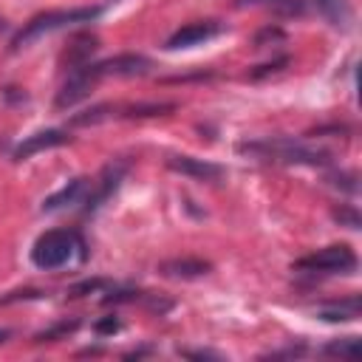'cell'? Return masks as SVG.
<instances>
[{"instance_id": "cell-14", "label": "cell", "mask_w": 362, "mask_h": 362, "mask_svg": "<svg viewBox=\"0 0 362 362\" xmlns=\"http://www.w3.org/2000/svg\"><path fill=\"white\" fill-rule=\"evenodd\" d=\"M359 311H362V300H359V294H351L339 303H331V305L320 308L317 317L325 320V322H348V320H356Z\"/></svg>"}, {"instance_id": "cell-2", "label": "cell", "mask_w": 362, "mask_h": 362, "mask_svg": "<svg viewBox=\"0 0 362 362\" xmlns=\"http://www.w3.org/2000/svg\"><path fill=\"white\" fill-rule=\"evenodd\" d=\"M102 6H79V8H57V11H42L37 17H31L8 42V51H20L25 45H31L34 40H40L42 34H51L57 28H68V25H79V23H90L96 17H102Z\"/></svg>"}, {"instance_id": "cell-9", "label": "cell", "mask_w": 362, "mask_h": 362, "mask_svg": "<svg viewBox=\"0 0 362 362\" xmlns=\"http://www.w3.org/2000/svg\"><path fill=\"white\" fill-rule=\"evenodd\" d=\"M93 65H96V74L102 79L105 76H141L153 68V62L141 54H119V57H110V59H102Z\"/></svg>"}, {"instance_id": "cell-11", "label": "cell", "mask_w": 362, "mask_h": 362, "mask_svg": "<svg viewBox=\"0 0 362 362\" xmlns=\"http://www.w3.org/2000/svg\"><path fill=\"white\" fill-rule=\"evenodd\" d=\"M158 272L164 277H178V280H192V277H204L212 272V263L209 260H201V257H173V260H161L158 263Z\"/></svg>"}, {"instance_id": "cell-13", "label": "cell", "mask_w": 362, "mask_h": 362, "mask_svg": "<svg viewBox=\"0 0 362 362\" xmlns=\"http://www.w3.org/2000/svg\"><path fill=\"white\" fill-rule=\"evenodd\" d=\"M85 192H88V178H74V181H68L59 192H54V195H48V198L42 201V212H57V209L74 206V204L82 201Z\"/></svg>"}, {"instance_id": "cell-7", "label": "cell", "mask_w": 362, "mask_h": 362, "mask_svg": "<svg viewBox=\"0 0 362 362\" xmlns=\"http://www.w3.org/2000/svg\"><path fill=\"white\" fill-rule=\"evenodd\" d=\"M124 173H127V161H122V158H116V161H107L105 164V170L99 173V181H96V189L93 192H88V198H85V212H96L113 192H116V187L122 184V178H124Z\"/></svg>"}, {"instance_id": "cell-27", "label": "cell", "mask_w": 362, "mask_h": 362, "mask_svg": "<svg viewBox=\"0 0 362 362\" xmlns=\"http://www.w3.org/2000/svg\"><path fill=\"white\" fill-rule=\"evenodd\" d=\"M328 184H334V187H339V189H345V192H356V189H359L356 175H351V173H331V175H328Z\"/></svg>"}, {"instance_id": "cell-32", "label": "cell", "mask_w": 362, "mask_h": 362, "mask_svg": "<svg viewBox=\"0 0 362 362\" xmlns=\"http://www.w3.org/2000/svg\"><path fill=\"white\" fill-rule=\"evenodd\" d=\"M8 337H11V331H8V328H0V342H6Z\"/></svg>"}, {"instance_id": "cell-17", "label": "cell", "mask_w": 362, "mask_h": 362, "mask_svg": "<svg viewBox=\"0 0 362 362\" xmlns=\"http://www.w3.org/2000/svg\"><path fill=\"white\" fill-rule=\"evenodd\" d=\"M110 116H119V107H116V105H110V102H105V105H93V107L82 110V113H74V116H71V127L99 124V122H105V119H110Z\"/></svg>"}, {"instance_id": "cell-23", "label": "cell", "mask_w": 362, "mask_h": 362, "mask_svg": "<svg viewBox=\"0 0 362 362\" xmlns=\"http://www.w3.org/2000/svg\"><path fill=\"white\" fill-rule=\"evenodd\" d=\"M107 286V280H102V277H88V280H79V283H74L71 288H68V297H85V294H96V291H102Z\"/></svg>"}, {"instance_id": "cell-5", "label": "cell", "mask_w": 362, "mask_h": 362, "mask_svg": "<svg viewBox=\"0 0 362 362\" xmlns=\"http://www.w3.org/2000/svg\"><path fill=\"white\" fill-rule=\"evenodd\" d=\"M99 79H102V76L96 74V65H93V62H88V65H82V68L68 71V76H65L62 88H59V90H57V96H54V107H57V110L74 107L76 102H82V99L96 88V82H99Z\"/></svg>"}, {"instance_id": "cell-8", "label": "cell", "mask_w": 362, "mask_h": 362, "mask_svg": "<svg viewBox=\"0 0 362 362\" xmlns=\"http://www.w3.org/2000/svg\"><path fill=\"white\" fill-rule=\"evenodd\" d=\"M221 23L218 20H198V23H187L181 25L178 31H173L164 42L167 51H178V48H192V45H201L206 40H212L215 34H221Z\"/></svg>"}, {"instance_id": "cell-16", "label": "cell", "mask_w": 362, "mask_h": 362, "mask_svg": "<svg viewBox=\"0 0 362 362\" xmlns=\"http://www.w3.org/2000/svg\"><path fill=\"white\" fill-rule=\"evenodd\" d=\"M235 6H263V8H272L274 14H283V17L305 14V3L303 0H235Z\"/></svg>"}, {"instance_id": "cell-15", "label": "cell", "mask_w": 362, "mask_h": 362, "mask_svg": "<svg viewBox=\"0 0 362 362\" xmlns=\"http://www.w3.org/2000/svg\"><path fill=\"white\" fill-rule=\"evenodd\" d=\"M178 105L175 102H139V105H127L119 107V116L124 119H150V116H170Z\"/></svg>"}, {"instance_id": "cell-24", "label": "cell", "mask_w": 362, "mask_h": 362, "mask_svg": "<svg viewBox=\"0 0 362 362\" xmlns=\"http://www.w3.org/2000/svg\"><path fill=\"white\" fill-rule=\"evenodd\" d=\"M136 300H141V291H136V288H116V291H107V294L102 297V303H105V305H119V303H136Z\"/></svg>"}, {"instance_id": "cell-19", "label": "cell", "mask_w": 362, "mask_h": 362, "mask_svg": "<svg viewBox=\"0 0 362 362\" xmlns=\"http://www.w3.org/2000/svg\"><path fill=\"white\" fill-rule=\"evenodd\" d=\"M288 57L286 54H280V57H274V59H269V62H263V65H255L246 76L252 79V82H260V79H269V76H277V74H283L286 68H288Z\"/></svg>"}, {"instance_id": "cell-30", "label": "cell", "mask_w": 362, "mask_h": 362, "mask_svg": "<svg viewBox=\"0 0 362 362\" xmlns=\"http://www.w3.org/2000/svg\"><path fill=\"white\" fill-rule=\"evenodd\" d=\"M181 356H189V359H221V354H215V351H181Z\"/></svg>"}, {"instance_id": "cell-3", "label": "cell", "mask_w": 362, "mask_h": 362, "mask_svg": "<svg viewBox=\"0 0 362 362\" xmlns=\"http://www.w3.org/2000/svg\"><path fill=\"white\" fill-rule=\"evenodd\" d=\"M82 255L85 257V240L71 232V229H51L45 235H40L31 246V263L37 269H45V272H54V269H62L65 263H71L74 255Z\"/></svg>"}, {"instance_id": "cell-21", "label": "cell", "mask_w": 362, "mask_h": 362, "mask_svg": "<svg viewBox=\"0 0 362 362\" xmlns=\"http://www.w3.org/2000/svg\"><path fill=\"white\" fill-rule=\"evenodd\" d=\"M314 3L334 23H345L348 20V0H314Z\"/></svg>"}, {"instance_id": "cell-1", "label": "cell", "mask_w": 362, "mask_h": 362, "mask_svg": "<svg viewBox=\"0 0 362 362\" xmlns=\"http://www.w3.org/2000/svg\"><path fill=\"white\" fill-rule=\"evenodd\" d=\"M240 156L257 158V161H274V164H308V167H325L331 164L328 150H314L297 139L274 136V139H255L238 144Z\"/></svg>"}, {"instance_id": "cell-12", "label": "cell", "mask_w": 362, "mask_h": 362, "mask_svg": "<svg viewBox=\"0 0 362 362\" xmlns=\"http://www.w3.org/2000/svg\"><path fill=\"white\" fill-rule=\"evenodd\" d=\"M96 48H99V37H96V34H76V37L68 42L65 54H62L65 71H74V68L88 65L90 57L96 54Z\"/></svg>"}, {"instance_id": "cell-26", "label": "cell", "mask_w": 362, "mask_h": 362, "mask_svg": "<svg viewBox=\"0 0 362 362\" xmlns=\"http://www.w3.org/2000/svg\"><path fill=\"white\" fill-rule=\"evenodd\" d=\"M334 218H337L342 226H348V229H359V212H356L354 206H348V204H339V206L334 209Z\"/></svg>"}, {"instance_id": "cell-20", "label": "cell", "mask_w": 362, "mask_h": 362, "mask_svg": "<svg viewBox=\"0 0 362 362\" xmlns=\"http://www.w3.org/2000/svg\"><path fill=\"white\" fill-rule=\"evenodd\" d=\"M356 351H359L356 337L334 339V342H328V345L322 348V354H325V356H339V359H354V356H356Z\"/></svg>"}, {"instance_id": "cell-31", "label": "cell", "mask_w": 362, "mask_h": 362, "mask_svg": "<svg viewBox=\"0 0 362 362\" xmlns=\"http://www.w3.org/2000/svg\"><path fill=\"white\" fill-rule=\"evenodd\" d=\"M150 348H141V351H130V354H124V359H136V356H144Z\"/></svg>"}, {"instance_id": "cell-10", "label": "cell", "mask_w": 362, "mask_h": 362, "mask_svg": "<svg viewBox=\"0 0 362 362\" xmlns=\"http://www.w3.org/2000/svg\"><path fill=\"white\" fill-rule=\"evenodd\" d=\"M68 141H71L68 130H57V127L31 133V136H25V139L17 144L14 161H25V158H31L34 153H42V150H51V147H59V144H68Z\"/></svg>"}, {"instance_id": "cell-28", "label": "cell", "mask_w": 362, "mask_h": 362, "mask_svg": "<svg viewBox=\"0 0 362 362\" xmlns=\"http://www.w3.org/2000/svg\"><path fill=\"white\" fill-rule=\"evenodd\" d=\"M305 354V345H286V348H280V351H272V354H266L263 359H280V356H288V359H294V356H303Z\"/></svg>"}, {"instance_id": "cell-18", "label": "cell", "mask_w": 362, "mask_h": 362, "mask_svg": "<svg viewBox=\"0 0 362 362\" xmlns=\"http://www.w3.org/2000/svg\"><path fill=\"white\" fill-rule=\"evenodd\" d=\"M76 328H79V320L76 317L74 320H59V322L48 325L45 331L34 334V342L37 345H42V342H59V339H68V334H74Z\"/></svg>"}, {"instance_id": "cell-6", "label": "cell", "mask_w": 362, "mask_h": 362, "mask_svg": "<svg viewBox=\"0 0 362 362\" xmlns=\"http://www.w3.org/2000/svg\"><path fill=\"white\" fill-rule=\"evenodd\" d=\"M164 164L173 170V173H181V175H189L195 181H206V184H218L223 181L226 170L221 164H212V161H204V158H195V156H167Z\"/></svg>"}, {"instance_id": "cell-4", "label": "cell", "mask_w": 362, "mask_h": 362, "mask_svg": "<svg viewBox=\"0 0 362 362\" xmlns=\"http://www.w3.org/2000/svg\"><path fill=\"white\" fill-rule=\"evenodd\" d=\"M294 269L303 274H348L356 269V255L351 246L337 243V246H325L314 255L294 260Z\"/></svg>"}, {"instance_id": "cell-29", "label": "cell", "mask_w": 362, "mask_h": 362, "mask_svg": "<svg viewBox=\"0 0 362 362\" xmlns=\"http://www.w3.org/2000/svg\"><path fill=\"white\" fill-rule=\"evenodd\" d=\"M93 331H96V334H116V331H119V320H116V317H105V320H99V322L93 325Z\"/></svg>"}, {"instance_id": "cell-22", "label": "cell", "mask_w": 362, "mask_h": 362, "mask_svg": "<svg viewBox=\"0 0 362 362\" xmlns=\"http://www.w3.org/2000/svg\"><path fill=\"white\" fill-rule=\"evenodd\" d=\"M283 40H286V31H283L280 25H263V28L255 34L252 45H255V48H266V45H274V42H283Z\"/></svg>"}, {"instance_id": "cell-25", "label": "cell", "mask_w": 362, "mask_h": 362, "mask_svg": "<svg viewBox=\"0 0 362 362\" xmlns=\"http://www.w3.org/2000/svg\"><path fill=\"white\" fill-rule=\"evenodd\" d=\"M40 297H45L42 288H14V291L0 297V305H11V303H20V300H40Z\"/></svg>"}]
</instances>
